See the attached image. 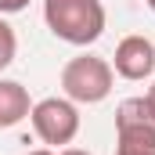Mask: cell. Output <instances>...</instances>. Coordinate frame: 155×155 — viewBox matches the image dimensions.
Segmentation results:
<instances>
[{"label":"cell","mask_w":155,"mask_h":155,"mask_svg":"<svg viewBox=\"0 0 155 155\" xmlns=\"http://www.w3.org/2000/svg\"><path fill=\"white\" fill-rule=\"evenodd\" d=\"M43 22L61 43L90 47L105 36L108 11L101 0H43Z\"/></svg>","instance_id":"1"},{"label":"cell","mask_w":155,"mask_h":155,"mask_svg":"<svg viewBox=\"0 0 155 155\" xmlns=\"http://www.w3.org/2000/svg\"><path fill=\"white\" fill-rule=\"evenodd\" d=\"M116 87V72L108 58L76 54L61 65V94L76 105H101Z\"/></svg>","instance_id":"2"},{"label":"cell","mask_w":155,"mask_h":155,"mask_svg":"<svg viewBox=\"0 0 155 155\" xmlns=\"http://www.w3.org/2000/svg\"><path fill=\"white\" fill-rule=\"evenodd\" d=\"M116 155H155V112L144 97H126L116 108Z\"/></svg>","instance_id":"3"},{"label":"cell","mask_w":155,"mask_h":155,"mask_svg":"<svg viewBox=\"0 0 155 155\" xmlns=\"http://www.w3.org/2000/svg\"><path fill=\"white\" fill-rule=\"evenodd\" d=\"M29 123L47 148H69L79 134V105L69 97H40L29 108Z\"/></svg>","instance_id":"4"},{"label":"cell","mask_w":155,"mask_h":155,"mask_svg":"<svg viewBox=\"0 0 155 155\" xmlns=\"http://www.w3.org/2000/svg\"><path fill=\"white\" fill-rule=\"evenodd\" d=\"M112 72L119 79H130V83H141V79H152L155 72V43L141 33H130L116 43V54H112Z\"/></svg>","instance_id":"5"},{"label":"cell","mask_w":155,"mask_h":155,"mask_svg":"<svg viewBox=\"0 0 155 155\" xmlns=\"http://www.w3.org/2000/svg\"><path fill=\"white\" fill-rule=\"evenodd\" d=\"M33 97L18 79H0V130L18 126L22 119H29Z\"/></svg>","instance_id":"6"},{"label":"cell","mask_w":155,"mask_h":155,"mask_svg":"<svg viewBox=\"0 0 155 155\" xmlns=\"http://www.w3.org/2000/svg\"><path fill=\"white\" fill-rule=\"evenodd\" d=\"M15 54H18V33H15L11 22L0 15V72L15 61Z\"/></svg>","instance_id":"7"},{"label":"cell","mask_w":155,"mask_h":155,"mask_svg":"<svg viewBox=\"0 0 155 155\" xmlns=\"http://www.w3.org/2000/svg\"><path fill=\"white\" fill-rule=\"evenodd\" d=\"M33 0H0V15H18V11H25Z\"/></svg>","instance_id":"8"},{"label":"cell","mask_w":155,"mask_h":155,"mask_svg":"<svg viewBox=\"0 0 155 155\" xmlns=\"http://www.w3.org/2000/svg\"><path fill=\"white\" fill-rule=\"evenodd\" d=\"M144 101L152 105V112H155V79H152V87H148V94H144Z\"/></svg>","instance_id":"9"},{"label":"cell","mask_w":155,"mask_h":155,"mask_svg":"<svg viewBox=\"0 0 155 155\" xmlns=\"http://www.w3.org/2000/svg\"><path fill=\"white\" fill-rule=\"evenodd\" d=\"M58 155H90V152H83V148H72V144H69V148H61Z\"/></svg>","instance_id":"10"},{"label":"cell","mask_w":155,"mask_h":155,"mask_svg":"<svg viewBox=\"0 0 155 155\" xmlns=\"http://www.w3.org/2000/svg\"><path fill=\"white\" fill-rule=\"evenodd\" d=\"M25 155H58L54 148H33V152H25Z\"/></svg>","instance_id":"11"},{"label":"cell","mask_w":155,"mask_h":155,"mask_svg":"<svg viewBox=\"0 0 155 155\" xmlns=\"http://www.w3.org/2000/svg\"><path fill=\"white\" fill-rule=\"evenodd\" d=\"M144 4H148V7H152V15H155V0H144Z\"/></svg>","instance_id":"12"}]
</instances>
